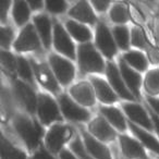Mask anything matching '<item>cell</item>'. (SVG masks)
<instances>
[{
  "mask_svg": "<svg viewBox=\"0 0 159 159\" xmlns=\"http://www.w3.org/2000/svg\"><path fill=\"white\" fill-rule=\"evenodd\" d=\"M14 128L30 149H34L37 147L44 134L43 128L36 120H32L22 116L16 118Z\"/></svg>",
  "mask_w": 159,
  "mask_h": 159,
  "instance_id": "6da1fadb",
  "label": "cell"
},
{
  "mask_svg": "<svg viewBox=\"0 0 159 159\" xmlns=\"http://www.w3.org/2000/svg\"><path fill=\"white\" fill-rule=\"evenodd\" d=\"M80 69L83 73H102L105 63L102 56L89 43L82 44L77 49Z\"/></svg>",
  "mask_w": 159,
  "mask_h": 159,
  "instance_id": "7a4b0ae2",
  "label": "cell"
},
{
  "mask_svg": "<svg viewBox=\"0 0 159 159\" xmlns=\"http://www.w3.org/2000/svg\"><path fill=\"white\" fill-rule=\"evenodd\" d=\"M49 63L58 82L62 85H69L72 82L74 79L75 69L70 60L62 56L52 53L49 56Z\"/></svg>",
  "mask_w": 159,
  "mask_h": 159,
  "instance_id": "3957f363",
  "label": "cell"
},
{
  "mask_svg": "<svg viewBox=\"0 0 159 159\" xmlns=\"http://www.w3.org/2000/svg\"><path fill=\"white\" fill-rule=\"evenodd\" d=\"M72 133L73 131L70 126L63 124H53L49 129L45 137L46 146L49 152H59L60 150L62 152V147L70 139Z\"/></svg>",
  "mask_w": 159,
  "mask_h": 159,
  "instance_id": "277c9868",
  "label": "cell"
},
{
  "mask_svg": "<svg viewBox=\"0 0 159 159\" xmlns=\"http://www.w3.org/2000/svg\"><path fill=\"white\" fill-rule=\"evenodd\" d=\"M37 112L40 121L45 125L61 120V115H60L57 102L48 94H40L38 96Z\"/></svg>",
  "mask_w": 159,
  "mask_h": 159,
  "instance_id": "5b68a950",
  "label": "cell"
},
{
  "mask_svg": "<svg viewBox=\"0 0 159 159\" xmlns=\"http://www.w3.org/2000/svg\"><path fill=\"white\" fill-rule=\"evenodd\" d=\"M14 49L19 52L36 51L40 49V38L32 24H27L20 32L18 39L14 43Z\"/></svg>",
  "mask_w": 159,
  "mask_h": 159,
  "instance_id": "8992f818",
  "label": "cell"
},
{
  "mask_svg": "<svg viewBox=\"0 0 159 159\" xmlns=\"http://www.w3.org/2000/svg\"><path fill=\"white\" fill-rule=\"evenodd\" d=\"M59 104L63 116L68 120L76 122H85L89 121L91 118V113L89 110L84 109L83 107L79 106L72 98H70L66 94L59 96Z\"/></svg>",
  "mask_w": 159,
  "mask_h": 159,
  "instance_id": "52a82bcc",
  "label": "cell"
},
{
  "mask_svg": "<svg viewBox=\"0 0 159 159\" xmlns=\"http://www.w3.org/2000/svg\"><path fill=\"white\" fill-rule=\"evenodd\" d=\"M106 74L108 77L109 84L112 87V89L123 99L126 100H134V95L130 92V89H128L125 82H124L123 77H122L120 70L117 68L113 62H108L107 64V69H106Z\"/></svg>",
  "mask_w": 159,
  "mask_h": 159,
  "instance_id": "ba28073f",
  "label": "cell"
},
{
  "mask_svg": "<svg viewBox=\"0 0 159 159\" xmlns=\"http://www.w3.org/2000/svg\"><path fill=\"white\" fill-rule=\"evenodd\" d=\"M96 45L104 56L111 59L117 55V44L113 39L112 34L110 33L108 26L104 23H98L96 29Z\"/></svg>",
  "mask_w": 159,
  "mask_h": 159,
  "instance_id": "9c48e42d",
  "label": "cell"
},
{
  "mask_svg": "<svg viewBox=\"0 0 159 159\" xmlns=\"http://www.w3.org/2000/svg\"><path fill=\"white\" fill-rule=\"evenodd\" d=\"M53 46L56 50L61 55L74 59L75 58V47L69 36L68 32L64 30L62 25L56 23L53 27Z\"/></svg>",
  "mask_w": 159,
  "mask_h": 159,
  "instance_id": "30bf717a",
  "label": "cell"
},
{
  "mask_svg": "<svg viewBox=\"0 0 159 159\" xmlns=\"http://www.w3.org/2000/svg\"><path fill=\"white\" fill-rule=\"evenodd\" d=\"M31 64L39 84L46 89H48L49 92H51V93H58L60 89L59 84H58L57 79L52 74L49 66L45 63H42V62L35 61V60H32Z\"/></svg>",
  "mask_w": 159,
  "mask_h": 159,
  "instance_id": "8fae6325",
  "label": "cell"
},
{
  "mask_svg": "<svg viewBox=\"0 0 159 159\" xmlns=\"http://www.w3.org/2000/svg\"><path fill=\"white\" fill-rule=\"evenodd\" d=\"M89 131L95 139L102 142H111L117 136L112 125L102 117L95 118L89 122Z\"/></svg>",
  "mask_w": 159,
  "mask_h": 159,
  "instance_id": "7c38bea8",
  "label": "cell"
},
{
  "mask_svg": "<svg viewBox=\"0 0 159 159\" xmlns=\"http://www.w3.org/2000/svg\"><path fill=\"white\" fill-rule=\"evenodd\" d=\"M119 70L130 92L134 96L139 97L142 85V76L139 72H137L136 70H133L122 58L119 60Z\"/></svg>",
  "mask_w": 159,
  "mask_h": 159,
  "instance_id": "4fadbf2b",
  "label": "cell"
},
{
  "mask_svg": "<svg viewBox=\"0 0 159 159\" xmlns=\"http://www.w3.org/2000/svg\"><path fill=\"white\" fill-rule=\"evenodd\" d=\"M94 89L89 82H80L70 89V95L77 104L86 107H92L95 104Z\"/></svg>",
  "mask_w": 159,
  "mask_h": 159,
  "instance_id": "5bb4252c",
  "label": "cell"
},
{
  "mask_svg": "<svg viewBox=\"0 0 159 159\" xmlns=\"http://www.w3.org/2000/svg\"><path fill=\"white\" fill-rule=\"evenodd\" d=\"M122 107H123L124 112L130 118V120H132L133 123L139 124V125L143 126L144 129H147L149 131L152 130L154 126H152V121L148 117L147 111L141 105L135 104V102H124Z\"/></svg>",
  "mask_w": 159,
  "mask_h": 159,
  "instance_id": "9a60e30c",
  "label": "cell"
},
{
  "mask_svg": "<svg viewBox=\"0 0 159 159\" xmlns=\"http://www.w3.org/2000/svg\"><path fill=\"white\" fill-rule=\"evenodd\" d=\"M14 91H16V94L20 102L25 107V109L33 113L38 105V99L36 98V95L32 87L27 83L18 80L14 83Z\"/></svg>",
  "mask_w": 159,
  "mask_h": 159,
  "instance_id": "2e32d148",
  "label": "cell"
},
{
  "mask_svg": "<svg viewBox=\"0 0 159 159\" xmlns=\"http://www.w3.org/2000/svg\"><path fill=\"white\" fill-rule=\"evenodd\" d=\"M89 79H91V83L95 91V95L100 102L104 104H113L118 102V97L113 92L112 87L104 79L98 76H91Z\"/></svg>",
  "mask_w": 159,
  "mask_h": 159,
  "instance_id": "e0dca14e",
  "label": "cell"
},
{
  "mask_svg": "<svg viewBox=\"0 0 159 159\" xmlns=\"http://www.w3.org/2000/svg\"><path fill=\"white\" fill-rule=\"evenodd\" d=\"M119 139L120 146H121L124 156L131 159H148L145 149L136 139H132L128 135H121Z\"/></svg>",
  "mask_w": 159,
  "mask_h": 159,
  "instance_id": "ac0fdd59",
  "label": "cell"
},
{
  "mask_svg": "<svg viewBox=\"0 0 159 159\" xmlns=\"http://www.w3.org/2000/svg\"><path fill=\"white\" fill-rule=\"evenodd\" d=\"M83 139H84L85 148H87V152L95 157L96 159H113L111 157V154L109 152L108 147L106 145L96 139L93 135H91L89 132L83 130L82 132Z\"/></svg>",
  "mask_w": 159,
  "mask_h": 159,
  "instance_id": "d6986e66",
  "label": "cell"
},
{
  "mask_svg": "<svg viewBox=\"0 0 159 159\" xmlns=\"http://www.w3.org/2000/svg\"><path fill=\"white\" fill-rule=\"evenodd\" d=\"M69 16L79 22L87 23V24H94L96 22L94 8L87 1H79L75 3L69 11Z\"/></svg>",
  "mask_w": 159,
  "mask_h": 159,
  "instance_id": "ffe728a7",
  "label": "cell"
},
{
  "mask_svg": "<svg viewBox=\"0 0 159 159\" xmlns=\"http://www.w3.org/2000/svg\"><path fill=\"white\" fill-rule=\"evenodd\" d=\"M34 24L39 36L40 40L46 48H50L52 40V31H51V22L46 14H38L34 18Z\"/></svg>",
  "mask_w": 159,
  "mask_h": 159,
  "instance_id": "44dd1931",
  "label": "cell"
},
{
  "mask_svg": "<svg viewBox=\"0 0 159 159\" xmlns=\"http://www.w3.org/2000/svg\"><path fill=\"white\" fill-rule=\"evenodd\" d=\"M100 112L105 116L107 121L112 126H115L117 130L121 132L126 131V122L122 112L118 108L112 106H102L100 107Z\"/></svg>",
  "mask_w": 159,
  "mask_h": 159,
  "instance_id": "7402d4cb",
  "label": "cell"
},
{
  "mask_svg": "<svg viewBox=\"0 0 159 159\" xmlns=\"http://www.w3.org/2000/svg\"><path fill=\"white\" fill-rule=\"evenodd\" d=\"M66 29L68 31V33L72 36L74 39H76L80 43H89L92 38V33L91 30L87 26H85L84 24L76 22V21L69 20L66 22Z\"/></svg>",
  "mask_w": 159,
  "mask_h": 159,
  "instance_id": "603a6c76",
  "label": "cell"
},
{
  "mask_svg": "<svg viewBox=\"0 0 159 159\" xmlns=\"http://www.w3.org/2000/svg\"><path fill=\"white\" fill-rule=\"evenodd\" d=\"M129 126H130L131 131L136 135L137 139H139V141H141L142 143H143L144 145L148 148V149H150L152 152H156V154L159 155V141L156 139V137L152 136V135L150 134V133H148L147 131H145L142 128H139V125L134 124L133 122L132 123L130 122Z\"/></svg>",
  "mask_w": 159,
  "mask_h": 159,
  "instance_id": "cb8c5ba5",
  "label": "cell"
},
{
  "mask_svg": "<svg viewBox=\"0 0 159 159\" xmlns=\"http://www.w3.org/2000/svg\"><path fill=\"white\" fill-rule=\"evenodd\" d=\"M122 59L128 63V66L135 69L137 72H143L148 66V61L145 55L139 50H131L124 53Z\"/></svg>",
  "mask_w": 159,
  "mask_h": 159,
  "instance_id": "d4e9b609",
  "label": "cell"
},
{
  "mask_svg": "<svg viewBox=\"0 0 159 159\" xmlns=\"http://www.w3.org/2000/svg\"><path fill=\"white\" fill-rule=\"evenodd\" d=\"M31 8L26 1H16L12 6V16L18 26H22L29 21Z\"/></svg>",
  "mask_w": 159,
  "mask_h": 159,
  "instance_id": "484cf974",
  "label": "cell"
},
{
  "mask_svg": "<svg viewBox=\"0 0 159 159\" xmlns=\"http://www.w3.org/2000/svg\"><path fill=\"white\" fill-rule=\"evenodd\" d=\"M1 159H26L25 154L13 146L5 136L1 139Z\"/></svg>",
  "mask_w": 159,
  "mask_h": 159,
  "instance_id": "4316f807",
  "label": "cell"
},
{
  "mask_svg": "<svg viewBox=\"0 0 159 159\" xmlns=\"http://www.w3.org/2000/svg\"><path fill=\"white\" fill-rule=\"evenodd\" d=\"M144 87L149 95L155 96L159 94V69L148 71L144 80Z\"/></svg>",
  "mask_w": 159,
  "mask_h": 159,
  "instance_id": "83f0119b",
  "label": "cell"
},
{
  "mask_svg": "<svg viewBox=\"0 0 159 159\" xmlns=\"http://www.w3.org/2000/svg\"><path fill=\"white\" fill-rule=\"evenodd\" d=\"M113 38L116 40V44L123 50L130 47V31L125 25H119L116 26L112 31Z\"/></svg>",
  "mask_w": 159,
  "mask_h": 159,
  "instance_id": "f1b7e54d",
  "label": "cell"
},
{
  "mask_svg": "<svg viewBox=\"0 0 159 159\" xmlns=\"http://www.w3.org/2000/svg\"><path fill=\"white\" fill-rule=\"evenodd\" d=\"M18 73L25 82L29 83L30 85H32L34 83L33 79V68L32 64L29 62V60L25 59L23 57L18 58Z\"/></svg>",
  "mask_w": 159,
  "mask_h": 159,
  "instance_id": "f546056e",
  "label": "cell"
},
{
  "mask_svg": "<svg viewBox=\"0 0 159 159\" xmlns=\"http://www.w3.org/2000/svg\"><path fill=\"white\" fill-rule=\"evenodd\" d=\"M129 11L123 3H115L110 9V20L115 23L123 24L129 21Z\"/></svg>",
  "mask_w": 159,
  "mask_h": 159,
  "instance_id": "4dcf8cb0",
  "label": "cell"
},
{
  "mask_svg": "<svg viewBox=\"0 0 159 159\" xmlns=\"http://www.w3.org/2000/svg\"><path fill=\"white\" fill-rule=\"evenodd\" d=\"M1 63L3 68H6L10 72H14L18 69V59L10 51H1Z\"/></svg>",
  "mask_w": 159,
  "mask_h": 159,
  "instance_id": "1f68e13d",
  "label": "cell"
},
{
  "mask_svg": "<svg viewBox=\"0 0 159 159\" xmlns=\"http://www.w3.org/2000/svg\"><path fill=\"white\" fill-rule=\"evenodd\" d=\"M71 149L75 154V156L79 157V159H93L91 157V155L86 152L80 137H76V139H73V142L71 143Z\"/></svg>",
  "mask_w": 159,
  "mask_h": 159,
  "instance_id": "d6a6232c",
  "label": "cell"
},
{
  "mask_svg": "<svg viewBox=\"0 0 159 159\" xmlns=\"http://www.w3.org/2000/svg\"><path fill=\"white\" fill-rule=\"evenodd\" d=\"M131 43L133 46L137 48H145L146 47V39L144 33L139 27H134L131 32Z\"/></svg>",
  "mask_w": 159,
  "mask_h": 159,
  "instance_id": "836d02e7",
  "label": "cell"
},
{
  "mask_svg": "<svg viewBox=\"0 0 159 159\" xmlns=\"http://www.w3.org/2000/svg\"><path fill=\"white\" fill-rule=\"evenodd\" d=\"M45 6H46V9L49 12L55 14H59V13H63L66 10L68 2L63 1V0H55V1H47L45 3Z\"/></svg>",
  "mask_w": 159,
  "mask_h": 159,
  "instance_id": "e575fe53",
  "label": "cell"
},
{
  "mask_svg": "<svg viewBox=\"0 0 159 159\" xmlns=\"http://www.w3.org/2000/svg\"><path fill=\"white\" fill-rule=\"evenodd\" d=\"M13 37H14V33L11 27L1 26V31H0V44H1L2 48L6 49L9 48Z\"/></svg>",
  "mask_w": 159,
  "mask_h": 159,
  "instance_id": "d590c367",
  "label": "cell"
},
{
  "mask_svg": "<svg viewBox=\"0 0 159 159\" xmlns=\"http://www.w3.org/2000/svg\"><path fill=\"white\" fill-rule=\"evenodd\" d=\"M10 1L7 0H0V20L1 22H5L8 16V11L10 8Z\"/></svg>",
  "mask_w": 159,
  "mask_h": 159,
  "instance_id": "8d00e7d4",
  "label": "cell"
},
{
  "mask_svg": "<svg viewBox=\"0 0 159 159\" xmlns=\"http://www.w3.org/2000/svg\"><path fill=\"white\" fill-rule=\"evenodd\" d=\"M32 159H55V157L51 156V154L46 149V148H39L36 150L35 154L33 155Z\"/></svg>",
  "mask_w": 159,
  "mask_h": 159,
  "instance_id": "74e56055",
  "label": "cell"
},
{
  "mask_svg": "<svg viewBox=\"0 0 159 159\" xmlns=\"http://www.w3.org/2000/svg\"><path fill=\"white\" fill-rule=\"evenodd\" d=\"M91 5L93 6V8L98 12H105L109 7H110L111 3L108 1H92Z\"/></svg>",
  "mask_w": 159,
  "mask_h": 159,
  "instance_id": "f35d334b",
  "label": "cell"
},
{
  "mask_svg": "<svg viewBox=\"0 0 159 159\" xmlns=\"http://www.w3.org/2000/svg\"><path fill=\"white\" fill-rule=\"evenodd\" d=\"M147 102L150 106V109L152 111L157 113L159 116V98H156V97H148L147 98Z\"/></svg>",
  "mask_w": 159,
  "mask_h": 159,
  "instance_id": "ab89813d",
  "label": "cell"
},
{
  "mask_svg": "<svg viewBox=\"0 0 159 159\" xmlns=\"http://www.w3.org/2000/svg\"><path fill=\"white\" fill-rule=\"evenodd\" d=\"M149 112H150V116H152V123H154V128L156 129V132L158 133V135H159V116L157 115L155 111H152V109H149Z\"/></svg>",
  "mask_w": 159,
  "mask_h": 159,
  "instance_id": "60d3db41",
  "label": "cell"
},
{
  "mask_svg": "<svg viewBox=\"0 0 159 159\" xmlns=\"http://www.w3.org/2000/svg\"><path fill=\"white\" fill-rule=\"evenodd\" d=\"M29 6L31 8V10H34V11H37V10H40L44 6V2L43 1H30Z\"/></svg>",
  "mask_w": 159,
  "mask_h": 159,
  "instance_id": "b9f144b4",
  "label": "cell"
},
{
  "mask_svg": "<svg viewBox=\"0 0 159 159\" xmlns=\"http://www.w3.org/2000/svg\"><path fill=\"white\" fill-rule=\"evenodd\" d=\"M60 159H77V157H75L70 150L63 149L60 152Z\"/></svg>",
  "mask_w": 159,
  "mask_h": 159,
  "instance_id": "7bdbcfd3",
  "label": "cell"
}]
</instances>
